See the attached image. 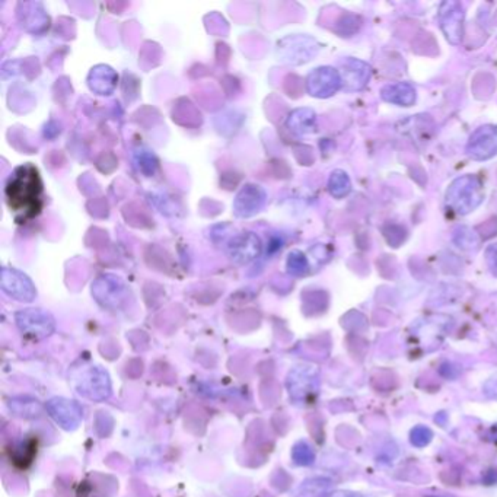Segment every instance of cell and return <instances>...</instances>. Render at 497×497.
Masks as SVG:
<instances>
[{
	"label": "cell",
	"mask_w": 497,
	"mask_h": 497,
	"mask_svg": "<svg viewBox=\"0 0 497 497\" xmlns=\"http://www.w3.org/2000/svg\"><path fill=\"white\" fill-rule=\"evenodd\" d=\"M5 199L18 224H26L39 216L43 207L40 171L31 164L18 166L6 183Z\"/></svg>",
	"instance_id": "cell-1"
},
{
	"label": "cell",
	"mask_w": 497,
	"mask_h": 497,
	"mask_svg": "<svg viewBox=\"0 0 497 497\" xmlns=\"http://www.w3.org/2000/svg\"><path fill=\"white\" fill-rule=\"evenodd\" d=\"M483 199L484 187L476 175L459 176L446 190V207L456 215H468L481 204Z\"/></svg>",
	"instance_id": "cell-2"
},
{
	"label": "cell",
	"mask_w": 497,
	"mask_h": 497,
	"mask_svg": "<svg viewBox=\"0 0 497 497\" xmlns=\"http://www.w3.org/2000/svg\"><path fill=\"white\" fill-rule=\"evenodd\" d=\"M16 324L21 333L31 340H43L49 337L54 328V318L39 308H29L16 313Z\"/></svg>",
	"instance_id": "cell-3"
},
{
	"label": "cell",
	"mask_w": 497,
	"mask_h": 497,
	"mask_svg": "<svg viewBox=\"0 0 497 497\" xmlns=\"http://www.w3.org/2000/svg\"><path fill=\"white\" fill-rule=\"evenodd\" d=\"M343 86L341 74L334 67H318L306 79L308 92L316 98L333 96Z\"/></svg>",
	"instance_id": "cell-4"
},
{
	"label": "cell",
	"mask_w": 497,
	"mask_h": 497,
	"mask_svg": "<svg viewBox=\"0 0 497 497\" xmlns=\"http://www.w3.org/2000/svg\"><path fill=\"white\" fill-rule=\"evenodd\" d=\"M467 154L476 161H487L497 155V127H478L470 137Z\"/></svg>",
	"instance_id": "cell-5"
},
{
	"label": "cell",
	"mask_w": 497,
	"mask_h": 497,
	"mask_svg": "<svg viewBox=\"0 0 497 497\" xmlns=\"http://www.w3.org/2000/svg\"><path fill=\"white\" fill-rule=\"evenodd\" d=\"M79 393L91 400H105L111 394L110 378L99 368H88L79 376Z\"/></svg>",
	"instance_id": "cell-6"
},
{
	"label": "cell",
	"mask_w": 497,
	"mask_h": 497,
	"mask_svg": "<svg viewBox=\"0 0 497 497\" xmlns=\"http://www.w3.org/2000/svg\"><path fill=\"white\" fill-rule=\"evenodd\" d=\"M441 28L451 44H459L464 35V9L458 2H445L439 12Z\"/></svg>",
	"instance_id": "cell-7"
},
{
	"label": "cell",
	"mask_w": 497,
	"mask_h": 497,
	"mask_svg": "<svg viewBox=\"0 0 497 497\" xmlns=\"http://www.w3.org/2000/svg\"><path fill=\"white\" fill-rule=\"evenodd\" d=\"M263 245L260 238L253 232H244L229 242L228 251L232 261L238 264H250L260 257Z\"/></svg>",
	"instance_id": "cell-8"
},
{
	"label": "cell",
	"mask_w": 497,
	"mask_h": 497,
	"mask_svg": "<svg viewBox=\"0 0 497 497\" xmlns=\"http://www.w3.org/2000/svg\"><path fill=\"white\" fill-rule=\"evenodd\" d=\"M47 411L54 418V421L66 431L76 429L84 417V410L76 401L61 397L50 400L47 403Z\"/></svg>",
	"instance_id": "cell-9"
},
{
	"label": "cell",
	"mask_w": 497,
	"mask_h": 497,
	"mask_svg": "<svg viewBox=\"0 0 497 497\" xmlns=\"http://www.w3.org/2000/svg\"><path fill=\"white\" fill-rule=\"evenodd\" d=\"M2 289L6 295L21 302H32L37 295V291H35L28 276L15 268L6 267L2 270Z\"/></svg>",
	"instance_id": "cell-10"
},
{
	"label": "cell",
	"mask_w": 497,
	"mask_h": 497,
	"mask_svg": "<svg viewBox=\"0 0 497 497\" xmlns=\"http://www.w3.org/2000/svg\"><path fill=\"white\" fill-rule=\"evenodd\" d=\"M291 397L295 400H308L318 389V376L316 371L311 366H299L293 369L288 381Z\"/></svg>",
	"instance_id": "cell-11"
},
{
	"label": "cell",
	"mask_w": 497,
	"mask_h": 497,
	"mask_svg": "<svg viewBox=\"0 0 497 497\" xmlns=\"http://www.w3.org/2000/svg\"><path fill=\"white\" fill-rule=\"evenodd\" d=\"M266 203V193L260 186L248 184L236 196L234 201L235 213L239 218H250L261 210Z\"/></svg>",
	"instance_id": "cell-12"
},
{
	"label": "cell",
	"mask_w": 497,
	"mask_h": 497,
	"mask_svg": "<svg viewBox=\"0 0 497 497\" xmlns=\"http://www.w3.org/2000/svg\"><path fill=\"white\" fill-rule=\"evenodd\" d=\"M343 85L347 86V89H362L371 79V66L365 61L348 59L343 63Z\"/></svg>",
	"instance_id": "cell-13"
},
{
	"label": "cell",
	"mask_w": 497,
	"mask_h": 497,
	"mask_svg": "<svg viewBox=\"0 0 497 497\" xmlns=\"http://www.w3.org/2000/svg\"><path fill=\"white\" fill-rule=\"evenodd\" d=\"M381 96L383 101L389 104H396L400 106H411L416 102V89L407 82L386 85L382 89Z\"/></svg>",
	"instance_id": "cell-14"
},
{
	"label": "cell",
	"mask_w": 497,
	"mask_h": 497,
	"mask_svg": "<svg viewBox=\"0 0 497 497\" xmlns=\"http://www.w3.org/2000/svg\"><path fill=\"white\" fill-rule=\"evenodd\" d=\"M288 127L298 136H305L315 131L316 116L312 110L301 109L293 111L288 119Z\"/></svg>",
	"instance_id": "cell-15"
},
{
	"label": "cell",
	"mask_w": 497,
	"mask_h": 497,
	"mask_svg": "<svg viewBox=\"0 0 497 497\" xmlns=\"http://www.w3.org/2000/svg\"><path fill=\"white\" fill-rule=\"evenodd\" d=\"M11 410L24 418H34L39 417L41 413V406L37 400H31V398H14L9 403Z\"/></svg>",
	"instance_id": "cell-16"
},
{
	"label": "cell",
	"mask_w": 497,
	"mask_h": 497,
	"mask_svg": "<svg viewBox=\"0 0 497 497\" xmlns=\"http://www.w3.org/2000/svg\"><path fill=\"white\" fill-rule=\"evenodd\" d=\"M331 486L333 483L327 478H311L301 486L298 497H324Z\"/></svg>",
	"instance_id": "cell-17"
},
{
	"label": "cell",
	"mask_w": 497,
	"mask_h": 497,
	"mask_svg": "<svg viewBox=\"0 0 497 497\" xmlns=\"http://www.w3.org/2000/svg\"><path fill=\"white\" fill-rule=\"evenodd\" d=\"M328 190L330 194L334 196L336 199H343L344 196H347L351 190V183L348 175L344 171H334L328 180Z\"/></svg>",
	"instance_id": "cell-18"
},
{
	"label": "cell",
	"mask_w": 497,
	"mask_h": 497,
	"mask_svg": "<svg viewBox=\"0 0 497 497\" xmlns=\"http://www.w3.org/2000/svg\"><path fill=\"white\" fill-rule=\"evenodd\" d=\"M292 456L298 466H311L315 459V453L306 442L296 443L292 451Z\"/></svg>",
	"instance_id": "cell-19"
},
{
	"label": "cell",
	"mask_w": 497,
	"mask_h": 497,
	"mask_svg": "<svg viewBox=\"0 0 497 497\" xmlns=\"http://www.w3.org/2000/svg\"><path fill=\"white\" fill-rule=\"evenodd\" d=\"M288 270L295 276L306 274L309 270V264L305 254L301 251H293L288 258Z\"/></svg>",
	"instance_id": "cell-20"
},
{
	"label": "cell",
	"mask_w": 497,
	"mask_h": 497,
	"mask_svg": "<svg viewBox=\"0 0 497 497\" xmlns=\"http://www.w3.org/2000/svg\"><path fill=\"white\" fill-rule=\"evenodd\" d=\"M433 438V433L429 428H426V426H417L410 433V441L416 448H424L431 443Z\"/></svg>",
	"instance_id": "cell-21"
},
{
	"label": "cell",
	"mask_w": 497,
	"mask_h": 497,
	"mask_svg": "<svg viewBox=\"0 0 497 497\" xmlns=\"http://www.w3.org/2000/svg\"><path fill=\"white\" fill-rule=\"evenodd\" d=\"M455 242L461 248H466V250H471V248H476L478 245V238H477V235L471 229L461 228L458 231V234L455 235Z\"/></svg>",
	"instance_id": "cell-22"
},
{
	"label": "cell",
	"mask_w": 497,
	"mask_h": 497,
	"mask_svg": "<svg viewBox=\"0 0 497 497\" xmlns=\"http://www.w3.org/2000/svg\"><path fill=\"white\" fill-rule=\"evenodd\" d=\"M486 261L490 271L497 276V244L490 245L486 251Z\"/></svg>",
	"instance_id": "cell-23"
},
{
	"label": "cell",
	"mask_w": 497,
	"mask_h": 497,
	"mask_svg": "<svg viewBox=\"0 0 497 497\" xmlns=\"http://www.w3.org/2000/svg\"><path fill=\"white\" fill-rule=\"evenodd\" d=\"M484 393L488 398L497 400V376L491 378L486 385H484Z\"/></svg>",
	"instance_id": "cell-24"
},
{
	"label": "cell",
	"mask_w": 497,
	"mask_h": 497,
	"mask_svg": "<svg viewBox=\"0 0 497 497\" xmlns=\"http://www.w3.org/2000/svg\"><path fill=\"white\" fill-rule=\"evenodd\" d=\"M330 497H372V496H366L362 493H354V491H336Z\"/></svg>",
	"instance_id": "cell-25"
},
{
	"label": "cell",
	"mask_w": 497,
	"mask_h": 497,
	"mask_svg": "<svg viewBox=\"0 0 497 497\" xmlns=\"http://www.w3.org/2000/svg\"><path fill=\"white\" fill-rule=\"evenodd\" d=\"M435 497H438V496H435Z\"/></svg>",
	"instance_id": "cell-26"
}]
</instances>
